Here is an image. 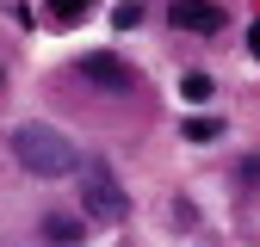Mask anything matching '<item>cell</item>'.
Returning <instances> with one entry per match:
<instances>
[{
  "label": "cell",
  "mask_w": 260,
  "mask_h": 247,
  "mask_svg": "<svg viewBox=\"0 0 260 247\" xmlns=\"http://www.w3.org/2000/svg\"><path fill=\"white\" fill-rule=\"evenodd\" d=\"M13 161L25 173H38V179H69V173H81L75 142L56 136L50 124H19V130H13Z\"/></svg>",
  "instance_id": "1"
},
{
  "label": "cell",
  "mask_w": 260,
  "mask_h": 247,
  "mask_svg": "<svg viewBox=\"0 0 260 247\" xmlns=\"http://www.w3.org/2000/svg\"><path fill=\"white\" fill-rule=\"evenodd\" d=\"M180 130H186V136H192V142H217V130H223V124H217V117H205V111H199V117H186V124H180Z\"/></svg>",
  "instance_id": "6"
},
{
  "label": "cell",
  "mask_w": 260,
  "mask_h": 247,
  "mask_svg": "<svg viewBox=\"0 0 260 247\" xmlns=\"http://www.w3.org/2000/svg\"><path fill=\"white\" fill-rule=\"evenodd\" d=\"M137 19H143V7H137V0H118V13H112V25H118V31H130Z\"/></svg>",
  "instance_id": "9"
},
{
  "label": "cell",
  "mask_w": 260,
  "mask_h": 247,
  "mask_svg": "<svg viewBox=\"0 0 260 247\" xmlns=\"http://www.w3.org/2000/svg\"><path fill=\"white\" fill-rule=\"evenodd\" d=\"M248 56L260 62V25H248Z\"/></svg>",
  "instance_id": "10"
},
{
  "label": "cell",
  "mask_w": 260,
  "mask_h": 247,
  "mask_svg": "<svg viewBox=\"0 0 260 247\" xmlns=\"http://www.w3.org/2000/svg\"><path fill=\"white\" fill-rule=\"evenodd\" d=\"M168 19H174L180 31H199V37H211V31L230 25V19H223V7H211V0H174Z\"/></svg>",
  "instance_id": "4"
},
{
  "label": "cell",
  "mask_w": 260,
  "mask_h": 247,
  "mask_svg": "<svg viewBox=\"0 0 260 247\" xmlns=\"http://www.w3.org/2000/svg\"><path fill=\"white\" fill-rule=\"evenodd\" d=\"M180 93H186L192 105H199V99H211V74H180Z\"/></svg>",
  "instance_id": "8"
},
{
  "label": "cell",
  "mask_w": 260,
  "mask_h": 247,
  "mask_svg": "<svg viewBox=\"0 0 260 247\" xmlns=\"http://www.w3.org/2000/svg\"><path fill=\"white\" fill-rule=\"evenodd\" d=\"M93 7V0H50V19H62V25H75L81 13Z\"/></svg>",
  "instance_id": "7"
},
{
  "label": "cell",
  "mask_w": 260,
  "mask_h": 247,
  "mask_svg": "<svg viewBox=\"0 0 260 247\" xmlns=\"http://www.w3.org/2000/svg\"><path fill=\"white\" fill-rule=\"evenodd\" d=\"M44 235H50V241H81V216L50 210V216H44Z\"/></svg>",
  "instance_id": "5"
},
{
  "label": "cell",
  "mask_w": 260,
  "mask_h": 247,
  "mask_svg": "<svg viewBox=\"0 0 260 247\" xmlns=\"http://www.w3.org/2000/svg\"><path fill=\"white\" fill-rule=\"evenodd\" d=\"M75 74H81L87 87H100V93H130V87H137V68H130V62H118V56H106V50L81 56Z\"/></svg>",
  "instance_id": "3"
},
{
  "label": "cell",
  "mask_w": 260,
  "mask_h": 247,
  "mask_svg": "<svg viewBox=\"0 0 260 247\" xmlns=\"http://www.w3.org/2000/svg\"><path fill=\"white\" fill-rule=\"evenodd\" d=\"M75 179H81V216L87 223H124L130 216V192L118 185V173L106 161H87Z\"/></svg>",
  "instance_id": "2"
}]
</instances>
